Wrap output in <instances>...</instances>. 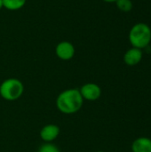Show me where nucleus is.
I'll list each match as a JSON object with an SVG mask.
<instances>
[{"label": "nucleus", "mask_w": 151, "mask_h": 152, "mask_svg": "<svg viewBox=\"0 0 151 152\" xmlns=\"http://www.w3.org/2000/svg\"><path fill=\"white\" fill-rule=\"evenodd\" d=\"M84 103L79 89L69 88L61 92L56 99V107L59 111L66 115L78 112Z\"/></svg>", "instance_id": "nucleus-1"}, {"label": "nucleus", "mask_w": 151, "mask_h": 152, "mask_svg": "<svg viewBox=\"0 0 151 152\" xmlns=\"http://www.w3.org/2000/svg\"><path fill=\"white\" fill-rule=\"evenodd\" d=\"M128 38L133 47L141 50L148 47L151 42L150 27L143 22L136 23L131 28Z\"/></svg>", "instance_id": "nucleus-2"}, {"label": "nucleus", "mask_w": 151, "mask_h": 152, "mask_svg": "<svg viewBox=\"0 0 151 152\" xmlns=\"http://www.w3.org/2000/svg\"><path fill=\"white\" fill-rule=\"evenodd\" d=\"M23 92L24 85L18 78H7L0 85V96L5 101H16L22 96Z\"/></svg>", "instance_id": "nucleus-3"}, {"label": "nucleus", "mask_w": 151, "mask_h": 152, "mask_svg": "<svg viewBox=\"0 0 151 152\" xmlns=\"http://www.w3.org/2000/svg\"><path fill=\"white\" fill-rule=\"evenodd\" d=\"M79 92L84 99L86 101L93 102L98 100L101 95V88L94 83H86L81 86Z\"/></svg>", "instance_id": "nucleus-4"}, {"label": "nucleus", "mask_w": 151, "mask_h": 152, "mask_svg": "<svg viewBox=\"0 0 151 152\" xmlns=\"http://www.w3.org/2000/svg\"><path fill=\"white\" fill-rule=\"evenodd\" d=\"M76 53L75 46L72 43L69 41H61L55 47L56 56L62 61L71 60Z\"/></svg>", "instance_id": "nucleus-5"}, {"label": "nucleus", "mask_w": 151, "mask_h": 152, "mask_svg": "<svg viewBox=\"0 0 151 152\" xmlns=\"http://www.w3.org/2000/svg\"><path fill=\"white\" fill-rule=\"evenodd\" d=\"M60 127L54 124L44 126L40 131V138L44 142H52L55 141L60 134Z\"/></svg>", "instance_id": "nucleus-6"}, {"label": "nucleus", "mask_w": 151, "mask_h": 152, "mask_svg": "<svg viewBox=\"0 0 151 152\" xmlns=\"http://www.w3.org/2000/svg\"><path fill=\"white\" fill-rule=\"evenodd\" d=\"M143 57V53L141 49L132 47L124 54V61L128 66H135L139 64Z\"/></svg>", "instance_id": "nucleus-7"}, {"label": "nucleus", "mask_w": 151, "mask_h": 152, "mask_svg": "<svg viewBox=\"0 0 151 152\" xmlns=\"http://www.w3.org/2000/svg\"><path fill=\"white\" fill-rule=\"evenodd\" d=\"M133 152H151V139L148 137H139L132 143Z\"/></svg>", "instance_id": "nucleus-8"}, {"label": "nucleus", "mask_w": 151, "mask_h": 152, "mask_svg": "<svg viewBox=\"0 0 151 152\" xmlns=\"http://www.w3.org/2000/svg\"><path fill=\"white\" fill-rule=\"evenodd\" d=\"M27 0H3L4 8L9 11H18L26 4Z\"/></svg>", "instance_id": "nucleus-9"}, {"label": "nucleus", "mask_w": 151, "mask_h": 152, "mask_svg": "<svg viewBox=\"0 0 151 152\" xmlns=\"http://www.w3.org/2000/svg\"><path fill=\"white\" fill-rule=\"evenodd\" d=\"M117 7L125 12H128L133 9V2L132 0H117L116 1Z\"/></svg>", "instance_id": "nucleus-10"}, {"label": "nucleus", "mask_w": 151, "mask_h": 152, "mask_svg": "<svg viewBox=\"0 0 151 152\" xmlns=\"http://www.w3.org/2000/svg\"><path fill=\"white\" fill-rule=\"evenodd\" d=\"M38 152H61V151L56 145L53 144L52 142H45L39 148Z\"/></svg>", "instance_id": "nucleus-11"}, {"label": "nucleus", "mask_w": 151, "mask_h": 152, "mask_svg": "<svg viewBox=\"0 0 151 152\" xmlns=\"http://www.w3.org/2000/svg\"><path fill=\"white\" fill-rule=\"evenodd\" d=\"M102 1H104L106 3H116L117 0H102Z\"/></svg>", "instance_id": "nucleus-12"}, {"label": "nucleus", "mask_w": 151, "mask_h": 152, "mask_svg": "<svg viewBox=\"0 0 151 152\" xmlns=\"http://www.w3.org/2000/svg\"><path fill=\"white\" fill-rule=\"evenodd\" d=\"M4 8V5H3V0H0V10Z\"/></svg>", "instance_id": "nucleus-13"}, {"label": "nucleus", "mask_w": 151, "mask_h": 152, "mask_svg": "<svg viewBox=\"0 0 151 152\" xmlns=\"http://www.w3.org/2000/svg\"><path fill=\"white\" fill-rule=\"evenodd\" d=\"M97 152H105V151H97Z\"/></svg>", "instance_id": "nucleus-14"}]
</instances>
